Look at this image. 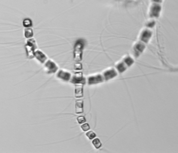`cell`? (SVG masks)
Masks as SVG:
<instances>
[{
  "instance_id": "obj_12",
  "label": "cell",
  "mask_w": 178,
  "mask_h": 153,
  "mask_svg": "<svg viewBox=\"0 0 178 153\" xmlns=\"http://www.w3.org/2000/svg\"><path fill=\"white\" fill-rule=\"evenodd\" d=\"M86 135L90 139H92L96 137V134L93 131H89L86 133Z\"/></svg>"
},
{
  "instance_id": "obj_5",
  "label": "cell",
  "mask_w": 178,
  "mask_h": 153,
  "mask_svg": "<svg viewBox=\"0 0 178 153\" xmlns=\"http://www.w3.org/2000/svg\"><path fill=\"white\" fill-rule=\"evenodd\" d=\"M34 57L42 64H44L48 60V58L46 54L40 50H36L35 51Z\"/></svg>"
},
{
  "instance_id": "obj_2",
  "label": "cell",
  "mask_w": 178,
  "mask_h": 153,
  "mask_svg": "<svg viewBox=\"0 0 178 153\" xmlns=\"http://www.w3.org/2000/svg\"><path fill=\"white\" fill-rule=\"evenodd\" d=\"M84 46V43L82 39L77 40L75 43L74 51V58L75 61H80L82 60Z\"/></svg>"
},
{
  "instance_id": "obj_8",
  "label": "cell",
  "mask_w": 178,
  "mask_h": 153,
  "mask_svg": "<svg viewBox=\"0 0 178 153\" xmlns=\"http://www.w3.org/2000/svg\"><path fill=\"white\" fill-rule=\"evenodd\" d=\"M83 86L80 84L75 85V96L76 98H80L83 97Z\"/></svg>"
},
{
  "instance_id": "obj_13",
  "label": "cell",
  "mask_w": 178,
  "mask_h": 153,
  "mask_svg": "<svg viewBox=\"0 0 178 153\" xmlns=\"http://www.w3.org/2000/svg\"><path fill=\"white\" fill-rule=\"evenodd\" d=\"M81 128L84 132L87 131L90 129V125H89L88 123H84L81 126Z\"/></svg>"
},
{
  "instance_id": "obj_10",
  "label": "cell",
  "mask_w": 178,
  "mask_h": 153,
  "mask_svg": "<svg viewBox=\"0 0 178 153\" xmlns=\"http://www.w3.org/2000/svg\"><path fill=\"white\" fill-rule=\"evenodd\" d=\"M23 26L25 27V28H30L32 25V20L29 18H26L25 19L23 20Z\"/></svg>"
},
{
  "instance_id": "obj_4",
  "label": "cell",
  "mask_w": 178,
  "mask_h": 153,
  "mask_svg": "<svg viewBox=\"0 0 178 153\" xmlns=\"http://www.w3.org/2000/svg\"><path fill=\"white\" fill-rule=\"evenodd\" d=\"M56 76L60 79L64 81H68L70 79L71 74L68 72L63 69H60L57 73Z\"/></svg>"
},
{
  "instance_id": "obj_7",
  "label": "cell",
  "mask_w": 178,
  "mask_h": 153,
  "mask_svg": "<svg viewBox=\"0 0 178 153\" xmlns=\"http://www.w3.org/2000/svg\"><path fill=\"white\" fill-rule=\"evenodd\" d=\"M75 112L76 114H81L83 112V101L81 99L75 102Z\"/></svg>"
},
{
  "instance_id": "obj_1",
  "label": "cell",
  "mask_w": 178,
  "mask_h": 153,
  "mask_svg": "<svg viewBox=\"0 0 178 153\" xmlns=\"http://www.w3.org/2000/svg\"><path fill=\"white\" fill-rule=\"evenodd\" d=\"M25 48L27 58L30 59L34 58V53L37 48V43L34 39H28L27 40V43L25 44Z\"/></svg>"
},
{
  "instance_id": "obj_11",
  "label": "cell",
  "mask_w": 178,
  "mask_h": 153,
  "mask_svg": "<svg viewBox=\"0 0 178 153\" xmlns=\"http://www.w3.org/2000/svg\"><path fill=\"white\" fill-rule=\"evenodd\" d=\"M92 144L96 148H98L101 146V143L98 138H95L92 141Z\"/></svg>"
},
{
  "instance_id": "obj_3",
  "label": "cell",
  "mask_w": 178,
  "mask_h": 153,
  "mask_svg": "<svg viewBox=\"0 0 178 153\" xmlns=\"http://www.w3.org/2000/svg\"><path fill=\"white\" fill-rule=\"evenodd\" d=\"M44 70L48 74H54L58 69V66L51 59H48L44 63Z\"/></svg>"
},
{
  "instance_id": "obj_15",
  "label": "cell",
  "mask_w": 178,
  "mask_h": 153,
  "mask_svg": "<svg viewBox=\"0 0 178 153\" xmlns=\"http://www.w3.org/2000/svg\"><path fill=\"white\" fill-rule=\"evenodd\" d=\"M82 64L79 63H77L75 64V69H82Z\"/></svg>"
},
{
  "instance_id": "obj_6",
  "label": "cell",
  "mask_w": 178,
  "mask_h": 153,
  "mask_svg": "<svg viewBox=\"0 0 178 153\" xmlns=\"http://www.w3.org/2000/svg\"><path fill=\"white\" fill-rule=\"evenodd\" d=\"M85 81L82 73H77L74 75L71 82L74 84H84L85 83Z\"/></svg>"
},
{
  "instance_id": "obj_9",
  "label": "cell",
  "mask_w": 178,
  "mask_h": 153,
  "mask_svg": "<svg viewBox=\"0 0 178 153\" xmlns=\"http://www.w3.org/2000/svg\"><path fill=\"white\" fill-rule=\"evenodd\" d=\"M33 30L31 28H26L24 30V36L26 38L30 39L33 36Z\"/></svg>"
},
{
  "instance_id": "obj_14",
  "label": "cell",
  "mask_w": 178,
  "mask_h": 153,
  "mask_svg": "<svg viewBox=\"0 0 178 153\" xmlns=\"http://www.w3.org/2000/svg\"><path fill=\"white\" fill-rule=\"evenodd\" d=\"M77 121L79 123L81 124V123H84L86 122V119L84 116H79L77 118Z\"/></svg>"
}]
</instances>
